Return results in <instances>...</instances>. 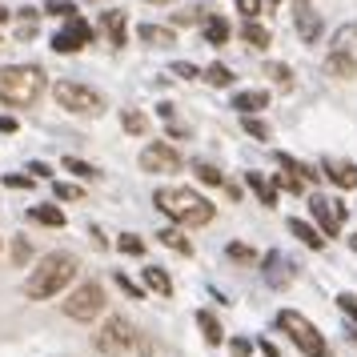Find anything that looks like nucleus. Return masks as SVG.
Listing matches in <instances>:
<instances>
[{"instance_id":"obj_1","label":"nucleus","mask_w":357,"mask_h":357,"mask_svg":"<svg viewBox=\"0 0 357 357\" xmlns=\"http://www.w3.org/2000/svg\"><path fill=\"white\" fill-rule=\"evenodd\" d=\"M81 273V261L73 257V253H49V257H40L29 281H24V297L29 301H49L56 293L73 285V277Z\"/></svg>"},{"instance_id":"obj_2","label":"nucleus","mask_w":357,"mask_h":357,"mask_svg":"<svg viewBox=\"0 0 357 357\" xmlns=\"http://www.w3.org/2000/svg\"><path fill=\"white\" fill-rule=\"evenodd\" d=\"M45 97V73L36 65H4L0 68V100L13 109H33Z\"/></svg>"},{"instance_id":"obj_3","label":"nucleus","mask_w":357,"mask_h":357,"mask_svg":"<svg viewBox=\"0 0 357 357\" xmlns=\"http://www.w3.org/2000/svg\"><path fill=\"white\" fill-rule=\"evenodd\" d=\"M153 201H157L161 213H169L173 221H181V225H189V229L213 221V205L201 193H193V189H157Z\"/></svg>"},{"instance_id":"obj_4","label":"nucleus","mask_w":357,"mask_h":357,"mask_svg":"<svg viewBox=\"0 0 357 357\" xmlns=\"http://www.w3.org/2000/svg\"><path fill=\"white\" fill-rule=\"evenodd\" d=\"M277 325L289 333V341L305 357H329V345H325V337L317 333V325L309 321V317H301L297 309H281V313H277Z\"/></svg>"},{"instance_id":"obj_5","label":"nucleus","mask_w":357,"mask_h":357,"mask_svg":"<svg viewBox=\"0 0 357 357\" xmlns=\"http://www.w3.org/2000/svg\"><path fill=\"white\" fill-rule=\"evenodd\" d=\"M61 309H65L73 321H93L100 309H105V289H100L97 281H84V285H77V289L61 301Z\"/></svg>"},{"instance_id":"obj_6","label":"nucleus","mask_w":357,"mask_h":357,"mask_svg":"<svg viewBox=\"0 0 357 357\" xmlns=\"http://www.w3.org/2000/svg\"><path fill=\"white\" fill-rule=\"evenodd\" d=\"M56 100H61V109L68 113H100L105 109V97H100L97 89H89V84H77V81H56Z\"/></svg>"},{"instance_id":"obj_7","label":"nucleus","mask_w":357,"mask_h":357,"mask_svg":"<svg viewBox=\"0 0 357 357\" xmlns=\"http://www.w3.org/2000/svg\"><path fill=\"white\" fill-rule=\"evenodd\" d=\"M137 345V329H132L129 317H109V321L100 325V333H97V349L100 354H125V349H132Z\"/></svg>"},{"instance_id":"obj_8","label":"nucleus","mask_w":357,"mask_h":357,"mask_svg":"<svg viewBox=\"0 0 357 357\" xmlns=\"http://www.w3.org/2000/svg\"><path fill=\"white\" fill-rule=\"evenodd\" d=\"M309 213L313 221L321 225V237H337L341 233V221H345V205L341 201H329V197H309Z\"/></svg>"},{"instance_id":"obj_9","label":"nucleus","mask_w":357,"mask_h":357,"mask_svg":"<svg viewBox=\"0 0 357 357\" xmlns=\"http://www.w3.org/2000/svg\"><path fill=\"white\" fill-rule=\"evenodd\" d=\"M93 36H97V33H93V24H89V20L73 17L61 33H52V49H56V52H81Z\"/></svg>"},{"instance_id":"obj_10","label":"nucleus","mask_w":357,"mask_h":357,"mask_svg":"<svg viewBox=\"0 0 357 357\" xmlns=\"http://www.w3.org/2000/svg\"><path fill=\"white\" fill-rule=\"evenodd\" d=\"M141 169H145V173H177L181 153L173 145H161V141H157V145H149L145 153H141Z\"/></svg>"},{"instance_id":"obj_11","label":"nucleus","mask_w":357,"mask_h":357,"mask_svg":"<svg viewBox=\"0 0 357 357\" xmlns=\"http://www.w3.org/2000/svg\"><path fill=\"white\" fill-rule=\"evenodd\" d=\"M321 173H325L329 181H333L337 189H357V165H354V161H337V157H325V161H321Z\"/></svg>"},{"instance_id":"obj_12","label":"nucleus","mask_w":357,"mask_h":357,"mask_svg":"<svg viewBox=\"0 0 357 357\" xmlns=\"http://www.w3.org/2000/svg\"><path fill=\"white\" fill-rule=\"evenodd\" d=\"M297 33H301V40H309V45L321 36V17H317L309 4H297Z\"/></svg>"},{"instance_id":"obj_13","label":"nucleus","mask_w":357,"mask_h":357,"mask_svg":"<svg viewBox=\"0 0 357 357\" xmlns=\"http://www.w3.org/2000/svg\"><path fill=\"white\" fill-rule=\"evenodd\" d=\"M265 105H269V93H265V89H249V93H237V97H233V109L245 113V116L261 113Z\"/></svg>"},{"instance_id":"obj_14","label":"nucleus","mask_w":357,"mask_h":357,"mask_svg":"<svg viewBox=\"0 0 357 357\" xmlns=\"http://www.w3.org/2000/svg\"><path fill=\"white\" fill-rule=\"evenodd\" d=\"M245 185L261 197V205H265V209H273V205H277V185H273V181H265L261 173H245Z\"/></svg>"},{"instance_id":"obj_15","label":"nucleus","mask_w":357,"mask_h":357,"mask_svg":"<svg viewBox=\"0 0 357 357\" xmlns=\"http://www.w3.org/2000/svg\"><path fill=\"white\" fill-rule=\"evenodd\" d=\"M197 325H201V333H205L209 345H221V341H225V329H221V321L213 317L209 309H201V313H197Z\"/></svg>"},{"instance_id":"obj_16","label":"nucleus","mask_w":357,"mask_h":357,"mask_svg":"<svg viewBox=\"0 0 357 357\" xmlns=\"http://www.w3.org/2000/svg\"><path fill=\"white\" fill-rule=\"evenodd\" d=\"M289 233L297 237V241H305L309 249H321V245H325V237H321V233H317V229L309 225V221H297V217L289 221Z\"/></svg>"},{"instance_id":"obj_17","label":"nucleus","mask_w":357,"mask_h":357,"mask_svg":"<svg viewBox=\"0 0 357 357\" xmlns=\"http://www.w3.org/2000/svg\"><path fill=\"white\" fill-rule=\"evenodd\" d=\"M145 285L153 293H161V297H173V281H169V273L157 269V265H149V269H145Z\"/></svg>"},{"instance_id":"obj_18","label":"nucleus","mask_w":357,"mask_h":357,"mask_svg":"<svg viewBox=\"0 0 357 357\" xmlns=\"http://www.w3.org/2000/svg\"><path fill=\"white\" fill-rule=\"evenodd\" d=\"M241 40L249 45V49H265V45H269V29H261L257 20H245L241 24Z\"/></svg>"},{"instance_id":"obj_19","label":"nucleus","mask_w":357,"mask_h":357,"mask_svg":"<svg viewBox=\"0 0 357 357\" xmlns=\"http://www.w3.org/2000/svg\"><path fill=\"white\" fill-rule=\"evenodd\" d=\"M277 161H281V169H285V173H293V177L301 181V185H305V181H317V177H321V173H313V169H309V165L293 161L289 153H277Z\"/></svg>"},{"instance_id":"obj_20","label":"nucleus","mask_w":357,"mask_h":357,"mask_svg":"<svg viewBox=\"0 0 357 357\" xmlns=\"http://www.w3.org/2000/svg\"><path fill=\"white\" fill-rule=\"evenodd\" d=\"M141 40L153 45V49H165V45H173V33L161 29V24H141Z\"/></svg>"},{"instance_id":"obj_21","label":"nucleus","mask_w":357,"mask_h":357,"mask_svg":"<svg viewBox=\"0 0 357 357\" xmlns=\"http://www.w3.org/2000/svg\"><path fill=\"white\" fill-rule=\"evenodd\" d=\"M29 217H33V221H40V225H52V229L65 225V213L56 209V205H36V209H29Z\"/></svg>"},{"instance_id":"obj_22","label":"nucleus","mask_w":357,"mask_h":357,"mask_svg":"<svg viewBox=\"0 0 357 357\" xmlns=\"http://www.w3.org/2000/svg\"><path fill=\"white\" fill-rule=\"evenodd\" d=\"M265 277H269V285H289V273H285L281 253H269V257H265Z\"/></svg>"},{"instance_id":"obj_23","label":"nucleus","mask_w":357,"mask_h":357,"mask_svg":"<svg viewBox=\"0 0 357 357\" xmlns=\"http://www.w3.org/2000/svg\"><path fill=\"white\" fill-rule=\"evenodd\" d=\"M105 33H109V40L113 45H125V13H105Z\"/></svg>"},{"instance_id":"obj_24","label":"nucleus","mask_w":357,"mask_h":357,"mask_svg":"<svg viewBox=\"0 0 357 357\" xmlns=\"http://www.w3.org/2000/svg\"><path fill=\"white\" fill-rule=\"evenodd\" d=\"M157 237H161V245H169V249H177V253H185V257L193 253V245H189V237H185L181 229H161Z\"/></svg>"},{"instance_id":"obj_25","label":"nucleus","mask_w":357,"mask_h":357,"mask_svg":"<svg viewBox=\"0 0 357 357\" xmlns=\"http://www.w3.org/2000/svg\"><path fill=\"white\" fill-rule=\"evenodd\" d=\"M121 125H125V132H132V137H141V132L149 129V121H145L141 109H125V113H121Z\"/></svg>"},{"instance_id":"obj_26","label":"nucleus","mask_w":357,"mask_h":357,"mask_svg":"<svg viewBox=\"0 0 357 357\" xmlns=\"http://www.w3.org/2000/svg\"><path fill=\"white\" fill-rule=\"evenodd\" d=\"M354 49H357V24H345V29L333 36V52L345 56V52H354Z\"/></svg>"},{"instance_id":"obj_27","label":"nucleus","mask_w":357,"mask_h":357,"mask_svg":"<svg viewBox=\"0 0 357 357\" xmlns=\"http://www.w3.org/2000/svg\"><path fill=\"white\" fill-rule=\"evenodd\" d=\"M329 73H333V77H357V61H354V56L333 52V56H329Z\"/></svg>"},{"instance_id":"obj_28","label":"nucleus","mask_w":357,"mask_h":357,"mask_svg":"<svg viewBox=\"0 0 357 357\" xmlns=\"http://www.w3.org/2000/svg\"><path fill=\"white\" fill-rule=\"evenodd\" d=\"M205 40H209V45H225V40H229V24L221 17L205 20Z\"/></svg>"},{"instance_id":"obj_29","label":"nucleus","mask_w":357,"mask_h":357,"mask_svg":"<svg viewBox=\"0 0 357 357\" xmlns=\"http://www.w3.org/2000/svg\"><path fill=\"white\" fill-rule=\"evenodd\" d=\"M45 13H49V17H56V20H73L77 17V4H73V0H49V4H45Z\"/></svg>"},{"instance_id":"obj_30","label":"nucleus","mask_w":357,"mask_h":357,"mask_svg":"<svg viewBox=\"0 0 357 357\" xmlns=\"http://www.w3.org/2000/svg\"><path fill=\"white\" fill-rule=\"evenodd\" d=\"M205 81H209L213 89H229V84H233V73H229L225 65H209L205 68Z\"/></svg>"},{"instance_id":"obj_31","label":"nucleus","mask_w":357,"mask_h":357,"mask_svg":"<svg viewBox=\"0 0 357 357\" xmlns=\"http://www.w3.org/2000/svg\"><path fill=\"white\" fill-rule=\"evenodd\" d=\"M193 173L205 181V185H221V181H225V177H221V169H213L209 161H197V165H193Z\"/></svg>"},{"instance_id":"obj_32","label":"nucleus","mask_w":357,"mask_h":357,"mask_svg":"<svg viewBox=\"0 0 357 357\" xmlns=\"http://www.w3.org/2000/svg\"><path fill=\"white\" fill-rule=\"evenodd\" d=\"M121 253H129V257H141V253H145V241H141L137 233H121Z\"/></svg>"},{"instance_id":"obj_33","label":"nucleus","mask_w":357,"mask_h":357,"mask_svg":"<svg viewBox=\"0 0 357 357\" xmlns=\"http://www.w3.org/2000/svg\"><path fill=\"white\" fill-rule=\"evenodd\" d=\"M17 36H20V40L36 36V13H33V8H24V17H20V24H17Z\"/></svg>"},{"instance_id":"obj_34","label":"nucleus","mask_w":357,"mask_h":357,"mask_svg":"<svg viewBox=\"0 0 357 357\" xmlns=\"http://www.w3.org/2000/svg\"><path fill=\"white\" fill-rule=\"evenodd\" d=\"M265 73H269V77H273V81L281 84V89H289V84H293V73H289V65H277V61H273V65H265Z\"/></svg>"},{"instance_id":"obj_35","label":"nucleus","mask_w":357,"mask_h":357,"mask_svg":"<svg viewBox=\"0 0 357 357\" xmlns=\"http://www.w3.org/2000/svg\"><path fill=\"white\" fill-rule=\"evenodd\" d=\"M245 132H253L257 141H269V125H261L257 116H245Z\"/></svg>"},{"instance_id":"obj_36","label":"nucleus","mask_w":357,"mask_h":357,"mask_svg":"<svg viewBox=\"0 0 357 357\" xmlns=\"http://www.w3.org/2000/svg\"><path fill=\"white\" fill-rule=\"evenodd\" d=\"M273 185H277V189H289V193H301V189H305V185H301V181L293 177V173H277Z\"/></svg>"},{"instance_id":"obj_37","label":"nucleus","mask_w":357,"mask_h":357,"mask_svg":"<svg viewBox=\"0 0 357 357\" xmlns=\"http://www.w3.org/2000/svg\"><path fill=\"white\" fill-rule=\"evenodd\" d=\"M65 169H68V173H77V177H93V173H97V169H93V165L77 161V157H65Z\"/></svg>"},{"instance_id":"obj_38","label":"nucleus","mask_w":357,"mask_h":357,"mask_svg":"<svg viewBox=\"0 0 357 357\" xmlns=\"http://www.w3.org/2000/svg\"><path fill=\"white\" fill-rule=\"evenodd\" d=\"M229 257H233V261H257V253H253L249 245L237 241V245H229Z\"/></svg>"},{"instance_id":"obj_39","label":"nucleus","mask_w":357,"mask_h":357,"mask_svg":"<svg viewBox=\"0 0 357 357\" xmlns=\"http://www.w3.org/2000/svg\"><path fill=\"white\" fill-rule=\"evenodd\" d=\"M337 305H341V309H345V313H349V317L357 321V297H354V293H341V297H337Z\"/></svg>"},{"instance_id":"obj_40","label":"nucleus","mask_w":357,"mask_h":357,"mask_svg":"<svg viewBox=\"0 0 357 357\" xmlns=\"http://www.w3.org/2000/svg\"><path fill=\"white\" fill-rule=\"evenodd\" d=\"M237 8L245 13V20H253L261 13V0H237Z\"/></svg>"},{"instance_id":"obj_41","label":"nucleus","mask_w":357,"mask_h":357,"mask_svg":"<svg viewBox=\"0 0 357 357\" xmlns=\"http://www.w3.org/2000/svg\"><path fill=\"white\" fill-rule=\"evenodd\" d=\"M173 77H185V81H193V77H197V68L189 65V61H177V65H173Z\"/></svg>"},{"instance_id":"obj_42","label":"nucleus","mask_w":357,"mask_h":357,"mask_svg":"<svg viewBox=\"0 0 357 357\" xmlns=\"http://www.w3.org/2000/svg\"><path fill=\"white\" fill-rule=\"evenodd\" d=\"M4 185H8V189H29L33 177H17V173H13V177H4Z\"/></svg>"},{"instance_id":"obj_43","label":"nucleus","mask_w":357,"mask_h":357,"mask_svg":"<svg viewBox=\"0 0 357 357\" xmlns=\"http://www.w3.org/2000/svg\"><path fill=\"white\" fill-rule=\"evenodd\" d=\"M56 197H65V201H77V197H81V189H77V185H56Z\"/></svg>"},{"instance_id":"obj_44","label":"nucleus","mask_w":357,"mask_h":357,"mask_svg":"<svg viewBox=\"0 0 357 357\" xmlns=\"http://www.w3.org/2000/svg\"><path fill=\"white\" fill-rule=\"evenodd\" d=\"M249 354H253V345H249L245 337H237V341H233V357H249Z\"/></svg>"},{"instance_id":"obj_45","label":"nucleus","mask_w":357,"mask_h":357,"mask_svg":"<svg viewBox=\"0 0 357 357\" xmlns=\"http://www.w3.org/2000/svg\"><path fill=\"white\" fill-rule=\"evenodd\" d=\"M116 285H121V289H125V293H132V297L141 293V289H137V285H132V281H129V277H125V273H116Z\"/></svg>"},{"instance_id":"obj_46","label":"nucleus","mask_w":357,"mask_h":357,"mask_svg":"<svg viewBox=\"0 0 357 357\" xmlns=\"http://www.w3.org/2000/svg\"><path fill=\"white\" fill-rule=\"evenodd\" d=\"M13 253H17V261H29V253H33V249H29V241H17V249H13Z\"/></svg>"},{"instance_id":"obj_47","label":"nucleus","mask_w":357,"mask_h":357,"mask_svg":"<svg viewBox=\"0 0 357 357\" xmlns=\"http://www.w3.org/2000/svg\"><path fill=\"white\" fill-rule=\"evenodd\" d=\"M29 173H36V177H49V165H40V161H33V165H29Z\"/></svg>"},{"instance_id":"obj_48","label":"nucleus","mask_w":357,"mask_h":357,"mask_svg":"<svg viewBox=\"0 0 357 357\" xmlns=\"http://www.w3.org/2000/svg\"><path fill=\"white\" fill-rule=\"evenodd\" d=\"M17 129V121H13V116H0V132H13Z\"/></svg>"},{"instance_id":"obj_49","label":"nucleus","mask_w":357,"mask_h":357,"mask_svg":"<svg viewBox=\"0 0 357 357\" xmlns=\"http://www.w3.org/2000/svg\"><path fill=\"white\" fill-rule=\"evenodd\" d=\"M8 17H13V13H4V8H0V24H4V20H8Z\"/></svg>"},{"instance_id":"obj_50","label":"nucleus","mask_w":357,"mask_h":357,"mask_svg":"<svg viewBox=\"0 0 357 357\" xmlns=\"http://www.w3.org/2000/svg\"><path fill=\"white\" fill-rule=\"evenodd\" d=\"M349 245H354V253H357V237H349Z\"/></svg>"}]
</instances>
